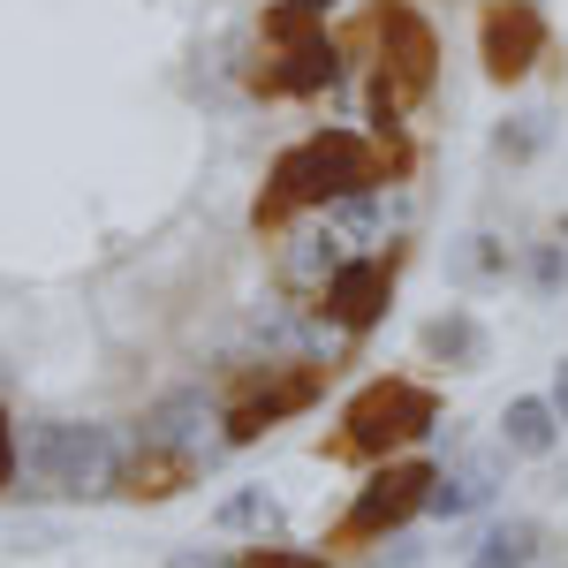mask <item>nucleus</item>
Here are the masks:
<instances>
[{"mask_svg": "<svg viewBox=\"0 0 568 568\" xmlns=\"http://www.w3.org/2000/svg\"><path fill=\"white\" fill-rule=\"evenodd\" d=\"M538 144H546V114H516V130H500V152H516V160Z\"/></svg>", "mask_w": 568, "mask_h": 568, "instance_id": "obj_16", "label": "nucleus"}, {"mask_svg": "<svg viewBox=\"0 0 568 568\" xmlns=\"http://www.w3.org/2000/svg\"><path fill=\"white\" fill-rule=\"evenodd\" d=\"M342 77V53H334V39H296L273 69H265V91H281V99H304V91L334 84Z\"/></svg>", "mask_w": 568, "mask_h": 568, "instance_id": "obj_9", "label": "nucleus"}, {"mask_svg": "<svg viewBox=\"0 0 568 568\" xmlns=\"http://www.w3.org/2000/svg\"><path fill=\"white\" fill-rule=\"evenodd\" d=\"M478 53H485V77L493 84H516L538 69L546 53V23H538V0H493L478 23Z\"/></svg>", "mask_w": 568, "mask_h": 568, "instance_id": "obj_6", "label": "nucleus"}, {"mask_svg": "<svg viewBox=\"0 0 568 568\" xmlns=\"http://www.w3.org/2000/svg\"><path fill=\"white\" fill-rule=\"evenodd\" d=\"M379 45H387V69H379V84H372V106H379V130H387L409 99L433 91L439 39H433V23H425L409 0H387V8H379Z\"/></svg>", "mask_w": 568, "mask_h": 568, "instance_id": "obj_4", "label": "nucleus"}, {"mask_svg": "<svg viewBox=\"0 0 568 568\" xmlns=\"http://www.w3.org/2000/svg\"><path fill=\"white\" fill-rule=\"evenodd\" d=\"M220 524H227V530H243V524H273V500H265V493H235V500L220 508Z\"/></svg>", "mask_w": 568, "mask_h": 568, "instance_id": "obj_15", "label": "nucleus"}, {"mask_svg": "<svg viewBox=\"0 0 568 568\" xmlns=\"http://www.w3.org/2000/svg\"><path fill=\"white\" fill-rule=\"evenodd\" d=\"M554 409H561V425H568V356H561V372H554Z\"/></svg>", "mask_w": 568, "mask_h": 568, "instance_id": "obj_19", "label": "nucleus"}, {"mask_svg": "<svg viewBox=\"0 0 568 568\" xmlns=\"http://www.w3.org/2000/svg\"><path fill=\"white\" fill-rule=\"evenodd\" d=\"M16 478V425H8V417H0V485Z\"/></svg>", "mask_w": 568, "mask_h": 568, "instance_id": "obj_18", "label": "nucleus"}, {"mask_svg": "<svg viewBox=\"0 0 568 568\" xmlns=\"http://www.w3.org/2000/svg\"><path fill=\"white\" fill-rule=\"evenodd\" d=\"M387 296H394V265L387 258H342L326 273V318L342 334H364L387 318Z\"/></svg>", "mask_w": 568, "mask_h": 568, "instance_id": "obj_7", "label": "nucleus"}, {"mask_svg": "<svg viewBox=\"0 0 568 568\" xmlns=\"http://www.w3.org/2000/svg\"><path fill=\"white\" fill-rule=\"evenodd\" d=\"M554 439H561V409L546 394H516L500 409V447L508 455H554Z\"/></svg>", "mask_w": 568, "mask_h": 568, "instance_id": "obj_10", "label": "nucleus"}, {"mask_svg": "<svg viewBox=\"0 0 568 568\" xmlns=\"http://www.w3.org/2000/svg\"><path fill=\"white\" fill-rule=\"evenodd\" d=\"M16 463L39 493H106L114 485V439L99 425H69V417H45L16 439Z\"/></svg>", "mask_w": 568, "mask_h": 568, "instance_id": "obj_3", "label": "nucleus"}, {"mask_svg": "<svg viewBox=\"0 0 568 568\" xmlns=\"http://www.w3.org/2000/svg\"><path fill=\"white\" fill-rule=\"evenodd\" d=\"M433 478H439L433 463H387V470H372L364 493H356V508L342 516V530H334V546H372V538L402 530L433 500Z\"/></svg>", "mask_w": 568, "mask_h": 568, "instance_id": "obj_5", "label": "nucleus"}, {"mask_svg": "<svg viewBox=\"0 0 568 568\" xmlns=\"http://www.w3.org/2000/svg\"><path fill=\"white\" fill-rule=\"evenodd\" d=\"M379 182V160H372V144L356 130H318L304 144H288L281 160H273V182H265L258 197V227L273 220H288L296 205H342L356 190H372Z\"/></svg>", "mask_w": 568, "mask_h": 568, "instance_id": "obj_1", "label": "nucleus"}, {"mask_svg": "<svg viewBox=\"0 0 568 568\" xmlns=\"http://www.w3.org/2000/svg\"><path fill=\"white\" fill-rule=\"evenodd\" d=\"M182 478H190V455H144L130 470V493H152L160 500V493H182Z\"/></svg>", "mask_w": 568, "mask_h": 568, "instance_id": "obj_13", "label": "nucleus"}, {"mask_svg": "<svg viewBox=\"0 0 568 568\" xmlns=\"http://www.w3.org/2000/svg\"><path fill=\"white\" fill-rule=\"evenodd\" d=\"M425 356L433 364H447V372H478L485 364V326L470 318V311H439V318H425Z\"/></svg>", "mask_w": 568, "mask_h": 568, "instance_id": "obj_11", "label": "nucleus"}, {"mask_svg": "<svg viewBox=\"0 0 568 568\" xmlns=\"http://www.w3.org/2000/svg\"><path fill=\"white\" fill-rule=\"evenodd\" d=\"M243 568H326L318 554H251Z\"/></svg>", "mask_w": 568, "mask_h": 568, "instance_id": "obj_17", "label": "nucleus"}, {"mask_svg": "<svg viewBox=\"0 0 568 568\" xmlns=\"http://www.w3.org/2000/svg\"><path fill=\"white\" fill-rule=\"evenodd\" d=\"M439 425V402L417 379H372L342 409V433H334V455H356V463H387L394 447L425 439Z\"/></svg>", "mask_w": 568, "mask_h": 568, "instance_id": "obj_2", "label": "nucleus"}, {"mask_svg": "<svg viewBox=\"0 0 568 568\" xmlns=\"http://www.w3.org/2000/svg\"><path fill=\"white\" fill-rule=\"evenodd\" d=\"M311 402H318V364H288L281 379H265L258 394H243V402L227 409V439H258V433H273L281 417L311 409Z\"/></svg>", "mask_w": 568, "mask_h": 568, "instance_id": "obj_8", "label": "nucleus"}, {"mask_svg": "<svg viewBox=\"0 0 568 568\" xmlns=\"http://www.w3.org/2000/svg\"><path fill=\"white\" fill-rule=\"evenodd\" d=\"M538 546H546V530L530 524V516H508V524H493L478 538L470 568H530V561H538Z\"/></svg>", "mask_w": 568, "mask_h": 568, "instance_id": "obj_12", "label": "nucleus"}, {"mask_svg": "<svg viewBox=\"0 0 568 568\" xmlns=\"http://www.w3.org/2000/svg\"><path fill=\"white\" fill-rule=\"evenodd\" d=\"M326 8H334V0H281V8H273V23H265V31H273V39H288V31H304V23H318V16H326Z\"/></svg>", "mask_w": 568, "mask_h": 568, "instance_id": "obj_14", "label": "nucleus"}]
</instances>
